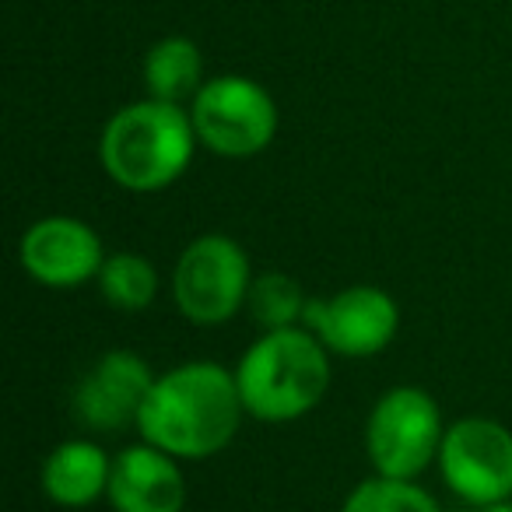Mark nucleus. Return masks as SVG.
<instances>
[{"instance_id": "1", "label": "nucleus", "mask_w": 512, "mask_h": 512, "mask_svg": "<svg viewBox=\"0 0 512 512\" xmlns=\"http://www.w3.org/2000/svg\"><path fill=\"white\" fill-rule=\"evenodd\" d=\"M242 397L235 376L214 362H190L155 379L141 407V435L169 456L204 460L239 432Z\"/></svg>"}, {"instance_id": "2", "label": "nucleus", "mask_w": 512, "mask_h": 512, "mask_svg": "<svg viewBox=\"0 0 512 512\" xmlns=\"http://www.w3.org/2000/svg\"><path fill=\"white\" fill-rule=\"evenodd\" d=\"M197 144L190 113L176 102L144 99L123 106L106 123L99 141L102 169L116 186L134 193H158L186 172Z\"/></svg>"}, {"instance_id": "3", "label": "nucleus", "mask_w": 512, "mask_h": 512, "mask_svg": "<svg viewBox=\"0 0 512 512\" xmlns=\"http://www.w3.org/2000/svg\"><path fill=\"white\" fill-rule=\"evenodd\" d=\"M242 407L260 421H295L323 400L330 386L327 348L299 327L267 330L235 369Z\"/></svg>"}, {"instance_id": "4", "label": "nucleus", "mask_w": 512, "mask_h": 512, "mask_svg": "<svg viewBox=\"0 0 512 512\" xmlns=\"http://www.w3.org/2000/svg\"><path fill=\"white\" fill-rule=\"evenodd\" d=\"M442 414L439 404L418 386H397L383 393L369 414L365 428V449L379 477L390 481H411L442 449Z\"/></svg>"}, {"instance_id": "5", "label": "nucleus", "mask_w": 512, "mask_h": 512, "mask_svg": "<svg viewBox=\"0 0 512 512\" xmlns=\"http://www.w3.org/2000/svg\"><path fill=\"white\" fill-rule=\"evenodd\" d=\"M197 141L221 158L260 155L278 134V106L264 85L239 74L204 81L190 109Z\"/></svg>"}, {"instance_id": "6", "label": "nucleus", "mask_w": 512, "mask_h": 512, "mask_svg": "<svg viewBox=\"0 0 512 512\" xmlns=\"http://www.w3.org/2000/svg\"><path fill=\"white\" fill-rule=\"evenodd\" d=\"M176 302L183 316L200 327H218L232 320L249 299V260L228 235H204L183 249L176 264Z\"/></svg>"}, {"instance_id": "7", "label": "nucleus", "mask_w": 512, "mask_h": 512, "mask_svg": "<svg viewBox=\"0 0 512 512\" xmlns=\"http://www.w3.org/2000/svg\"><path fill=\"white\" fill-rule=\"evenodd\" d=\"M439 467L463 502H505L512 495V435L488 418L456 421L442 439Z\"/></svg>"}, {"instance_id": "8", "label": "nucleus", "mask_w": 512, "mask_h": 512, "mask_svg": "<svg viewBox=\"0 0 512 512\" xmlns=\"http://www.w3.org/2000/svg\"><path fill=\"white\" fill-rule=\"evenodd\" d=\"M302 323L334 355L369 358L393 341L400 313L383 288L355 285L334 299H309Z\"/></svg>"}, {"instance_id": "9", "label": "nucleus", "mask_w": 512, "mask_h": 512, "mask_svg": "<svg viewBox=\"0 0 512 512\" xmlns=\"http://www.w3.org/2000/svg\"><path fill=\"white\" fill-rule=\"evenodd\" d=\"M151 386L155 379L144 358H137L134 351H109L81 376L74 390V418L95 432L127 428L141 418Z\"/></svg>"}, {"instance_id": "10", "label": "nucleus", "mask_w": 512, "mask_h": 512, "mask_svg": "<svg viewBox=\"0 0 512 512\" xmlns=\"http://www.w3.org/2000/svg\"><path fill=\"white\" fill-rule=\"evenodd\" d=\"M102 242L78 218H46L22 239V267L46 288H78L102 271Z\"/></svg>"}, {"instance_id": "11", "label": "nucleus", "mask_w": 512, "mask_h": 512, "mask_svg": "<svg viewBox=\"0 0 512 512\" xmlns=\"http://www.w3.org/2000/svg\"><path fill=\"white\" fill-rule=\"evenodd\" d=\"M106 495L116 512H183L186 484L169 453L148 442L120 453Z\"/></svg>"}, {"instance_id": "12", "label": "nucleus", "mask_w": 512, "mask_h": 512, "mask_svg": "<svg viewBox=\"0 0 512 512\" xmlns=\"http://www.w3.org/2000/svg\"><path fill=\"white\" fill-rule=\"evenodd\" d=\"M113 463L102 453V446L88 439L60 442L43 463V488L57 505H88L109 491Z\"/></svg>"}, {"instance_id": "13", "label": "nucleus", "mask_w": 512, "mask_h": 512, "mask_svg": "<svg viewBox=\"0 0 512 512\" xmlns=\"http://www.w3.org/2000/svg\"><path fill=\"white\" fill-rule=\"evenodd\" d=\"M200 74H204V60H200L197 43L186 36L158 39L144 57V85L158 102L179 106L186 99H197V92L204 88Z\"/></svg>"}, {"instance_id": "14", "label": "nucleus", "mask_w": 512, "mask_h": 512, "mask_svg": "<svg viewBox=\"0 0 512 512\" xmlns=\"http://www.w3.org/2000/svg\"><path fill=\"white\" fill-rule=\"evenodd\" d=\"M99 285H102L106 302H113L116 309H127V313H137V309L151 306V299H155L158 274L144 256L116 253L102 264Z\"/></svg>"}, {"instance_id": "15", "label": "nucleus", "mask_w": 512, "mask_h": 512, "mask_svg": "<svg viewBox=\"0 0 512 512\" xmlns=\"http://www.w3.org/2000/svg\"><path fill=\"white\" fill-rule=\"evenodd\" d=\"M249 313L253 320L260 323L264 330H285L295 327L306 313V299H302V288L295 278L288 274H260L249 288V299H246Z\"/></svg>"}, {"instance_id": "16", "label": "nucleus", "mask_w": 512, "mask_h": 512, "mask_svg": "<svg viewBox=\"0 0 512 512\" xmlns=\"http://www.w3.org/2000/svg\"><path fill=\"white\" fill-rule=\"evenodd\" d=\"M341 512H442V509L428 491L414 488L411 481L376 477V481L358 484Z\"/></svg>"}, {"instance_id": "17", "label": "nucleus", "mask_w": 512, "mask_h": 512, "mask_svg": "<svg viewBox=\"0 0 512 512\" xmlns=\"http://www.w3.org/2000/svg\"><path fill=\"white\" fill-rule=\"evenodd\" d=\"M484 512H512V502L505 498V502H495V505H484Z\"/></svg>"}]
</instances>
